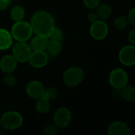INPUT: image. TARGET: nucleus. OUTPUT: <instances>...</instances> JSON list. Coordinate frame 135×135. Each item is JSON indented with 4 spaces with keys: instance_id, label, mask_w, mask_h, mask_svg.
<instances>
[{
    "instance_id": "obj_1",
    "label": "nucleus",
    "mask_w": 135,
    "mask_h": 135,
    "mask_svg": "<svg viewBox=\"0 0 135 135\" xmlns=\"http://www.w3.org/2000/svg\"><path fill=\"white\" fill-rule=\"evenodd\" d=\"M29 23L34 34L47 36H48L50 32L55 26L53 16L45 10H39L34 13Z\"/></svg>"
},
{
    "instance_id": "obj_2",
    "label": "nucleus",
    "mask_w": 135,
    "mask_h": 135,
    "mask_svg": "<svg viewBox=\"0 0 135 135\" xmlns=\"http://www.w3.org/2000/svg\"><path fill=\"white\" fill-rule=\"evenodd\" d=\"M10 33L13 39L16 41L27 42L32 37L33 32L30 23L21 20L14 21V24L12 25Z\"/></svg>"
},
{
    "instance_id": "obj_3",
    "label": "nucleus",
    "mask_w": 135,
    "mask_h": 135,
    "mask_svg": "<svg viewBox=\"0 0 135 135\" xmlns=\"http://www.w3.org/2000/svg\"><path fill=\"white\" fill-rule=\"evenodd\" d=\"M23 123L22 115L15 111H8L2 114L0 118L1 127L6 131H15L21 127Z\"/></svg>"
},
{
    "instance_id": "obj_4",
    "label": "nucleus",
    "mask_w": 135,
    "mask_h": 135,
    "mask_svg": "<svg viewBox=\"0 0 135 135\" xmlns=\"http://www.w3.org/2000/svg\"><path fill=\"white\" fill-rule=\"evenodd\" d=\"M85 78L83 70L78 66L68 68L62 74V81L65 85L73 88L79 85Z\"/></svg>"
},
{
    "instance_id": "obj_5",
    "label": "nucleus",
    "mask_w": 135,
    "mask_h": 135,
    "mask_svg": "<svg viewBox=\"0 0 135 135\" xmlns=\"http://www.w3.org/2000/svg\"><path fill=\"white\" fill-rule=\"evenodd\" d=\"M31 54L32 50L27 42L16 41V44L12 45V55L17 62H27Z\"/></svg>"
},
{
    "instance_id": "obj_6",
    "label": "nucleus",
    "mask_w": 135,
    "mask_h": 135,
    "mask_svg": "<svg viewBox=\"0 0 135 135\" xmlns=\"http://www.w3.org/2000/svg\"><path fill=\"white\" fill-rule=\"evenodd\" d=\"M129 78L127 72L122 68L112 70L109 74V83L114 89H122L128 85Z\"/></svg>"
},
{
    "instance_id": "obj_7",
    "label": "nucleus",
    "mask_w": 135,
    "mask_h": 135,
    "mask_svg": "<svg viewBox=\"0 0 135 135\" xmlns=\"http://www.w3.org/2000/svg\"><path fill=\"white\" fill-rule=\"evenodd\" d=\"M72 120V113L70 110L66 107H61L58 108L53 115V123L56 125L58 128L67 127Z\"/></svg>"
},
{
    "instance_id": "obj_8",
    "label": "nucleus",
    "mask_w": 135,
    "mask_h": 135,
    "mask_svg": "<svg viewBox=\"0 0 135 135\" xmlns=\"http://www.w3.org/2000/svg\"><path fill=\"white\" fill-rule=\"evenodd\" d=\"M109 28L108 24L105 21L103 20H97L96 21L91 23V26L89 28L90 36L96 40H103L108 35Z\"/></svg>"
},
{
    "instance_id": "obj_9",
    "label": "nucleus",
    "mask_w": 135,
    "mask_h": 135,
    "mask_svg": "<svg viewBox=\"0 0 135 135\" xmlns=\"http://www.w3.org/2000/svg\"><path fill=\"white\" fill-rule=\"evenodd\" d=\"M119 59L121 64L126 66L135 65V45L129 44L124 46L119 53Z\"/></svg>"
},
{
    "instance_id": "obj_10",
    "label": "nucleus",
    "mask_w": 135,
    "mask_h": 135,
    "mask_svg": "<svg viewBox=\"0 0 135 135\" xmlns=\"http://www.w3.org/2000/svg\"><path fill=\"white\" fill-rule=\"evenodd\" d=\"M49 61V56L45 51H32L29 57V64L36 69H40L46 66Z\"/></svg>"
},
{
    "instance_id": "obj_11",
    "label": "nucleus",
    "mask_w": 135,
    "mask_h": 135,
    "mask_svg": "<svg viewBox=\"0 0 135 135\" xmlns=\"http://www.w3.org/2000/svg\"><path fill=\"white\" fill-rule=\"evenodd\" d=\"M45 88L44 86V85L36 80H32L30 81L26 87H25V91L27 95L33 100H36L38 98H40L42 95V93H44Z\"/></svg>"
},
{
    "instance_id": "obj_12",
    "label": "nucleus",
    "mask_w": 135,
    "mask_h": 135,
    "mask_svg": "<svg viewBox=\"0 0 135 135\" xmlns=\"http://www.w3.org/2000/svg\"><path fill=\"white\" fill-rule=\"evenodd\" d=\"M107 132L108 135H130L131 128L124 122L115 121L108 126Z\"/></svg>"
},
{
    "instance_id": "obj_13",
    "label": "nucleus",
    "mask_w": 135,
    "mask_h": 135,
    "mask_svg": "<svg viewBox=\"0 0 135 135\" xmlns=\"http://www.w3.org/2000/svg\"><path fill=\"white\" fill-rule=\"evenodd\" d=\"M29 41V47L32 50V51H45L47 45L49 42V38L47 36L44 35H37L35 34V36L32 38H30Z\"/></svg>"
},
{
    "instance_id": "obj_14",
    "label": "nucleus",
    "mask_w": 135,
    "mask_h": 135,
    "mask_svg": "<svg viewBox=\"0 0 135 135\" xmlns=\"http://www.w3.org/2000/svg\"><path fill=\"white\" fill-rule=\"evenodd\" d=\"M17 63L12 55H6L0 59V70L4 74L13 73L17 69Z\"/></svg>"
},
{
    "instance_id": "obj_15",
    "label": "nucleus",
    "mask_w": 135,
    "mask_h": 135,
    "mask_svg": "<svg viewBox=\"0 0 135 135\" xmlns=\"http://www.w3.org/2000/svg\"><path fill=\"white\" fill-rule=\"evenodd\" d=\"M13 44V39L10 32L7 29L0 28V51L9 49Z\"/></svg>"
},
{
    "instance_id": "obj_16",
    "label": "nucleus",
    "mask_w": 135,
    "mask_h": 135,
    "mask_svg": "<svg viewBox=\"0 0 135 135\" xmlns=\"http://www.w3.org/2000/svg\"><path fill=\"white\" fill-rule=\"evenodd\" d=\"M62 44L61 41H57V40H49V42L47 45L45 51L48 55L49 57H56L59 55L61 51H62Z\"/></svg>"
},
{
    "instance_id": "obj_17",
    "label": "nucleus",
    "mask_w": 135,
    "mask_h": 135,
    "mask_svg": "<svg viewBox=\"0 0 135 135\" xmlns=\"http://www.w3.org/2000/svg\"><path fill=\"white\" fill-rule=\"evenodd\" d=\"M98 19L100 20H103V21H106L108 20L112 13V6L108 4V3H102L100 4L97 7V12H96Z\"/></svg>"
},
{
    "instance_id": "obj_18",
    "label": "nucleus",
    "mask_w": 135,
    "mask_h": 135,
    "mask_svg": "<svg viewBox=\"0 0 135 135\" xmlns=\"http://www.w3.org/2000/svg\"><path fill=\"white\" fill-rule=\"evenodd\" d=\"M35 109L40 114H46L51 110V102L50 100H46L42 98L36 99L35 104Z\"/></svg>"
},
{
    "instance_id": "obj_19",
    "label": "nucleus",
    "mask_w": 135,
    "mask_h": 135,
    "mask_svg": "<svg viewBox=\"0 0 135 135\" xmlns=\"http://www.w3.org/2000/svg\"><path fill=\"white\" fill-rule=\"evenodd\" d=\"M121 97L127 102L135 100V88L133 85H127L121 89Z\"/></svg>"
},
{
    "instance_id": "obj_20",
    "label": "nucleus",
    "mask_w": 135,
    "mask_h": 135,
    "mask_svg": "<svg viewBox=\"0 0 135 135\" xmlns=\"http://www.w3.org/2000/svg\"><path fill=\"white\" fill-rule=\"evenodd\" d=\"M10 17L13 21H21L24 19L25 15V9L19 5L14 6L11 9L9 13Z\"/></svg>"
},
{
    "instance_id": "obj_21",
    "label": "nucleus",
    "mask_w": 135,
    "mask_h": 135,
    "mask_svg": "<svg viewBox=\"0 0 135 135\" xmlns=\"http://www.w3.org/2000/svg\"><path fill=\"white\" fill-rule=\"evenodd\" d=\"M58 96H59V92H58L57 89H55V87H49V88L44 89V93H42V95L40 98L51 101L52 100H55L58 97Z\"/></svg>"
},
{
    "instance_id": "obj_22",
    "label": "nucleus",
    "mask_w": 135,
    "mask_h": 135,
    "mask_svg": "<svg viewBox=\"0 0 135 135\" xmlns=\"http://www.w3.org/2000/svg\"><path fill=\"white\" fill-rule=\"evenodd\" d=\"M113 25H114V27L118 29V30H124L127 28L128 25H129V22L127 21V17L125 16H123V15H120V16H118L115 18L114 21H113Z\"/></svg>"
},
{
    "instance_id": "obj_23",
    "label": "nucleus",
    "mask_w": 135,
    "mask_h": 135,
    "mask_svg": "<svg viewBox=\"0 0 135 135\" xmlns=\"http://www.w3.org/2000/svg\"><path fill=\"white\" fill-rule=\"evenodd\" d=\"M48 38L49 40H51L61 41L63 38V32L60 28L55 26L52 28V30L50 32L48 35Z\"/></svg>"
},
{
    "instance_id": "obj_24",
    "label": "nucleus",
    "mask_w": 135,
    "mask_h": 135,
    "mask_svg": "<svg viewBox=\"0 0 135 135\" xmlns=\"http://www.w3.org/2000/svg\"><path fill=\"white\" fill-rule=\"evenodd\" d=\"M17 82L16 77L13 74V73H9V74H5V76L3 78V83L6 87H13L15 85Z\"/></svg>"
},
{
    "instance_id": "obj_25",
    "label": "nucleus",
    "mask_w": 135,
    "mask_h": 135,
    "mask_svg": "<svg viewBox=\"0 0 135 135\" xmlns=\"http://www.w3.org/2000/svg\"><path fill=\"white\" fill-rule=\"evenodd\" d=\"M59 128L54 123H50L46 125L42 131V134L44 135H55L58 133Z\"/></svg>"
},
{
    "instance_id": "obj_26",
    "label": "nucleus",
    "mask_w": 135,
    "mask_h": 135,
    "mask_svg": "<svg viewBox=\"0 0 135 135\" xmlns=\"http://www.w3.org/2000/svg\"><path fill=\"white\" fill-rule=\"evenodd\" d=\"M85 7L89 9H95L100 4V0H82Z\"/></svg>"
},
{
    "instance_id": "obj_27",
    "label": "nucleus",
    "mask_w": 135,
    "mask_h": 135,
    "mask_svg": "<svg viewBox=\"0 0 135 135\" xmlns=\"http://www.w3.org/2000/svg\"><path fill=\"white\" fill-rule=\"evenodd\" d=\"M127 21L129 22V24H131L132 26L135 25V9L132 8L127 13Z\"/></svg>"
},
{
    "instance_id": "obj_28",
    "label": "nucleus",
    "mask_w": 135,
    "mask_h": 135,
    "mask_svg": "<svg viewBox=\"0 0 135 135\" xmlns=\"http://www.w3.org/2000/svg\"><path fill=\"white\" fill-rule=\"evenodd\" d=\"M128 40L130 42V44L135 45V28H133L128 34Z\"/></svg>"
},
{
    "instance_id": "obj_29",
    "label": "nucleus",
    "mask_w": 135,
    "mask_h": 135,
    "mask_svg": "<svg viewBox=\"0 0 135 135\" xmlns=\"http://www.w3.org/2000/svg\"><path fill=\"white\" fill-rule=\"evenodd\" d=\"M11 2L12 0H0V11L6 10Z\"/></svg>"
},
{
    "instance_id": "obj_30",
    "label": "nucleus",
    "mask_w": 135,
    "mask_h": 135,
    "mask_svg": "<svg viewBox=\"0 0 135 135\" xmlns=\"http://www.w3.org/2000/svg\"><path fill=\"white\" fill-rule=\"evenodd\" d=\"M88 20L90 23H93L94 21H96L97 20H98V17L96 13V12H91L89 13L88 15Z\"/></svg>"
},
{
    "instance_id": "obj_31",
    "label": "nucleus",
    "mask_w": 135,
    "mask_h": 135,
    "mask_svg": "<svg viewBox=\"0 0 135 135\" xmlns=\"http://www.w3.org/2000/svg\"><path fill=\"white\" fill-rule=\"evenodd\" d=\"M0 127H1V125H0Z\"/></svg>"
}]
</instances>
